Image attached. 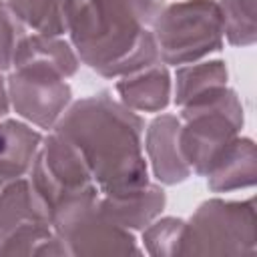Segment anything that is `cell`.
I'll return each mask as SVG.
<instances>
[{"label": "cell", "mask_w": 257, "mask_h": 257, "mask_svg": "<svg viewBox=\"0 0 257 257\" xmlns=\"http://www.w3.org/2000/svg\"><path fill=\"white\" fill-rule=\"evenodd\" d=\"M52 131L80 151L100 195H122L151 183L143 155L145 120L110 92L72 102Z\"/></svg>", "instance_id": "1"}, {"label": "cell", "mask_w": 257, "mask_h": 257, "mask_svg": "<svg viewBox=\"0 0 257 257\" xmlns=\"http://www.w3.org/2000/svg\"><path fill=\"white\" fill-rule=\"evenodd\" d=\"M0 255H66L52 225L40 219L0 231Z\"/></svg>", "instance_id": "15"}, {"label": "cell", "mask_w": 257, "mask_h": 257, "mask_svg": "<svg viewBox=\"0 0 257 257\" xmlns=\"http://www.w3.org/2000/svg\"><path fill=\"white\" fill-rule=\"evenodd\" d=\"M10 110V96H8V84L6 78L0 72V118H4Z\"/></svg>", "instance_id": "21"}, {"label": "cell", "mask_w": 257, "mask_h": 257, "mask_svg": "<svg viewBox=\"0 0 257 257\" xmlns=\"http://www.w3.org/2000/svg\"><path fill=\"white\" fill-rule=\"evenodd\" d=\"M153 36L163 64L183 66L223 48V14L215 0L163 4L153 20Z\"/></svg>", "instance_id": "4"}, {"label": "cell", "mask_w": 257, "mask_h": 257, "mask_svg": "<svg viewBox=\"0 0 257 257\" xmlns=\"http://www.w3.org/2000/svg\"><path fill=\"white\" fill-rule=\"evenodd\" d=\"M219 86H227V66L223 60L183 64L175 72V102L185 106Z\"/></svg>", "instance_id": "16"}, {"label": "cell", "mask_w": 257, "mask_h": 257, "mask_svg": "<svg viewBox=\"0 0 257 257\" xmlns=\"http://www.w3.org/2000/svg\"><path fill=\"white\" fill-rule=\"evenodd\" d=\"M179 116L173 114H159L151 120L147 128L145 149L149 155V163L153 175L163 185H177L183 183L191 169L187 167L181 147H179Z\"/></svg>", "instance_id": "9"}, {"label": "cell", "mask_w": 257, "mask_h": 257, "mask_svg": "<svg viewBox=\"0 0 257 257\" xmlns=\"http://www.w3.org/2000/svg\"><path fill=\"white\" fill-rule=\"evenodd\" d=\"M179 147L191 173L207 177L213 165L239 137L243 106L235 90L219 86L181 106Z\"/></svg>", "instance_id": "3"}, {"label": "cell", "mask_w": 257, "mask_h": 257, "mask_svg": "<svg viewBox=\"0 0 257 257\" xmlns=\"http://www.w3.org/2000/svg\"><path fill=\"white\" fill-rule=\"evenodd\" d=\"M100 191H90L60 205L50 225L62 241L66 255H137V239L131 229L118 225L98 207Z\"/></svg>", "instance_id": "6"}, {"label": "cell", "mask_w": 257, "mask_h": 257, "mask_svg": "<svg viewBox=\"0 0 257 257\" xmlns=\"http://www.w3.org/2000/svg\"><path fill=\"white\" fill-rule=\"evenodd\" d=\"M28 62L52 66L58 72H62L66 78L72 76L80 64L70 42L62 40L60 36H48V34H38V32L26 34L20 40L12 66L28 64Z\"/></svg>", "instance_id": "14"}, {"label": "cell", "mask_w": 257, "mask_h": 257, "mask_svg": "<svg viewBox=\"0 0 257 257\" xmlns=\"http://www.w3.org/2000/svg\"><path fill=\"white\" fill-rule=\"evenodd\" d=\"M42 139L36 128L22 120L0 118V177L6 181L26 177Z\"/></svg>", "instance_id": "12"}, {"label": "cell", "mask_w": 257, "mask_h": 257, "mask_svg": "<svg viewBox=\"0 0 257 257\" xmlns=\"http://www.w3.org/2000/svg\"><path fill=\"white\" fill-rule=\"evenodd\" d=\"M26 34V26L20 22V18L4 0H0V72L12 68L16 48Z\"/></svg>", "instance_id": "20"}, {"label": "cell", "mask_w": 257, "mask_h": 257, "mask_svg": "<svg viewBox=\"0 0 257 257\" xmlns=\"http://www.w3.org/2000/svg\"><path fill=\"white\" fill-rule=\"evenodd\" d=\"M167 195L163 187L159 185H145L137 191L122 193V195H100L98 197V207L106 217L116 221L118 225L137 231L145 229L149 223H153L163 207H165Z\"/></svg>", "instance_id": "11"}, {"label": "cell", "mask_w": 257, "mask_h": 257, "mask_svg": "<svg viewBox=\"0 0 257 257\" xmlns=\"http://www.w3.org/2000/svg\"><path fill=\"white\" fill-rule=\"evenodd\" d=\"M26 28L38 34H66V0H4Z\"/></svg>", "instance_id": "17"}, {"label": "cell", "mask_w": 257, "mask_h": 257, "mask_svg": "<svg viewBox=\"0 0 257 257\" xmlns=\"http://www.w3.org/2000/svg\"><path fill=\"white\" fill-rule=\"evenodd\" d=\"M213 193H227L255 185V145L251 139L237 137L221 159L207 173Z\"/></svg>", "instance_id": "13"}, {"label": "cell", "mask_w": 257, "mask_h": 257, "mask_svg": "<svg viewBox=\"0 0 257 257\" xmlns=\"http://www.w3.org/2000/svg\"><path fill=\"white\" fill-rule=\"evenodd\" d=\"M223 34L233 46H251L257 38L255 0H221Z\"/></svg>", "instance_id": "18"}, {"label": "cell", "mask_w": 257, "mask_h": 257, "mask_svg": "<svg viewBox=\"0 0 257 257\" xmlns=\"http://www.w3.org/2000/svg\"><path fill=\"white\" fill-rule=\"evenodd\" d=\"M163 4V0H66V34L78 60L106 78L161 62L151 26Z\"/></svg>", "instance_id": "2"}, {"label": "cell", "mask_w": 257, "mask_h": 257, "mask_svg": "<svg viewBox=\"0 0 257 257\" xmlns=\"http://www.w3.org/2000/svg\"><path fill=\"white\" fill-rule=\"evenodd\" d=\"M185 231V221L175 217H165L149 223L143 229V243L151 255H179L181 239Z\"/></svg>", "instance_id": "19"}, {"label": "cell", "mask_w": 257, "mask_h": 257, "mask_svg": "<svg viewBox=\"0 0 257 257\" xmlns=\"http://www.w3.org/2000/svg\"><path fill=\"white\" fill-rule=\"evenodd\" d=\"M26 179L36 211L46 223L60 205L96 187L80 151L56 131L42 139Z\"/></svg>", "instance_id": "7"}, {"label": "cell", "mask_w": 257, "mask_h": 257, "mask_svg": "<svg viewBox=\"0 0 257 257\" xmlns=\"http://www.w3.org/2000/svg\"><path fill=\"white\" fill-rule=\"evenodd\" d=\"M10 106L38 128H54L70 106L72 90L66 76L44 64H16L6 78Z\"/></svg>", "instance_id": "8"}, {"label": "cell", "mask_w": 257, "mask_h": 257, "mask_svg": "<svg viewBox=\"0 0 257 257\" xmlns=\"http://www.w3.org/2000/svg\"><path fill=\"white\" fill-rule=\"evenodd\" d=\"M255 201L209 199L197 207L179 255H255Z\"/></svg>", "instance_id": "5"}, {"label": "cell", "mask_w": 257, "mask_h": 257, "mask_svg": "<svg viewBox=\"0 0 257 257\" xmlns=\"http://www.w3.org/2000/svg\"><path fill=\"white\" fill-rule=\"evenodd\" d=\"M171 74L167 64L157 62L120 76L116 92L120 102L139 112H159L171 102Z\"/></svg>", "instance_id": "10"}]
</instances>
